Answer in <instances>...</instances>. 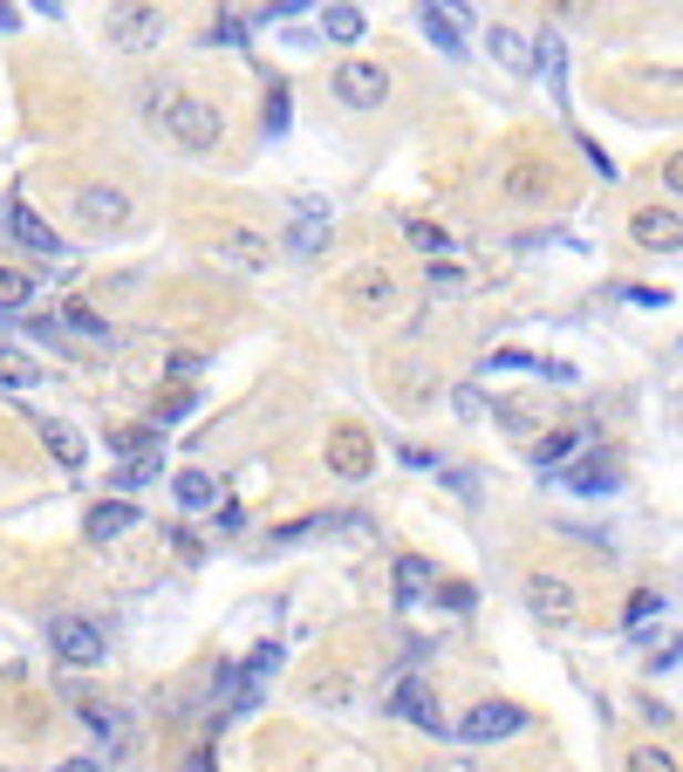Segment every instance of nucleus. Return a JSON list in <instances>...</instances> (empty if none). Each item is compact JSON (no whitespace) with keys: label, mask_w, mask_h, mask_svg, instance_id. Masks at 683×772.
Here are the masks:
<instances>
[{"label":"nucleus","mask_w":683,"mask_h":772,"mask_svg":"<svg viewBox=\"0 0 683 772\" xmlns=\"http://www.w3.org/2000/svg\"><path fill=\"white\" fill-rule=\"evenodd\" d=\"M280 124H288V90L267 96V131H280Z\"/></svg>","instance_id":"c9c22d12"},{"label":"nucleus","mask_w":683,"mask_h":772,"mask_svg":"<svg viewBox=\"0 0 683 772\" xmlns=\"http://www.w3.org/2000/svg\"><path fill=\"white\" fill-rule=\"evenodd\" d=\"M267 254H273V247H267L260 233H247V226H232V233L213 239V260H219V267H247V274H253V267H267Z\"/></svg>","instance_id":"0eeeda50"},{"label":"nucleus","mask_w":683,"mask_h":772,"mask_svg":"<svg viewBox=\"0 0 683 772\" xmlns=\"http://www.w3.org/2000/svg\"><path fill=\"white\" fill-rule=\"evenodd\" d=\"M62 772H96V759H69V765H62Z\"/></svg>","instance_id":"4c0bfd02"},{"label":"nucleus","mask_w":683,"mask_h":772,"mask_svg":"<svg viewBox=\"0 0 683 772\" xmlns=\"http://www.w3.org/2000/svg\"><path fill=\"white\" fill-rule=\"evenodd\" d=\"M75 219L96 226V233L131 226V192L124 185H83V192H75Z\"/></svg>","instance_id":"7ed1b4c3"},{"label":"nucleus","mask_w":683,"mask_h":772,"mask_svg":"<svg viewBox=\"0 0 683 772\" xmlns=\"http://www.w3.org/2000/svg\"><path fill=\"white\" fill-rule=\"evenodd\" d=\"M355 295H363L370 308H390V301H396V288H390V274H363V288H355Z\"/></svg>","instance_id":"cd10ccee"},{"label":"nucleus","mask_w":683,"mask_h":772,"mask_svg":"<svg viewBox=\"0 0 683 772\" xmlns=\"http://www.w3.org/2000/svg\"><path fill=\"white\" fill-rule=\"evenodd\" d=\"M42 444H49V452L62 459V465H83V438H75V424H42Z\"/></svg>","instance_id":"4be33fe9"},{"label":"nucleus","mask_w":683,"mask_h":772,"mask_svg":"<svg viewBox=\"0 0 683 772\" xmlns=\"http://www.w3.org/2000/svg\"><path fill=\"white\" fill-rule=\"evenodd\" d=\"M110 452H116V459H124V465H137V459H157V452H165V431H151V424H137V431H124V438H116V444H110Z\"/></svg>","instance_id":"a211bd4d"},{"label":"nucleus","mask_w":683,"mask_h":772,"mask_svg":"<svg viewBox=\"0 0 683 772\" xmlns=\"http://www.w3.org/2000/svg\"><path fill=\"white\" fill-rule=\"evenodd\" d=\"M28 295H34V280L21 267H0V308H28Z\"/></svg>","instance_id":"b1692460"},{"label":"nucleus","mask_w":683,"mask_h":772,"mask_svg":"<svg viewBox=\"0 0 683 772\" xmlns=\"http://www.w3.org/2000/svg\"><path fill=\"white\" fill-rule=\"evenodd\" d=\"M321 34H329V42H363V8H329L321 14Z\"/></svg>","instance_id":"5701e85b"},{"label":"nucleus","mask_w":683,"mask_h":772,"mask_svg":"<svg viewBox=\"0 0 683 772\" xmlns=\"http://www.w3.org/2000/svg\"><path fill=\"white\" fill-rule=\"evenodd\" d=\"M335 96L349 110H383L390 103V69L383 62H335Z\"/></svg>","instance_id":"f257e3e1"},{"label":"nucleus","mask_w":683,"mask_h":772,"mask_svg":"<svg viewBox=\"0 0 683 772\" xmlns=\"http://www.w3.org/2000/svg\"><path fill=\"white\" fill-rule=\"evenodd\" d=\"M172 493H178V506H185V513H206V506H219V485H213L206 472H178V478H172Z\"/></svg>","instance_id":"2eb2a0df"},{"label":"nucleus","mask_w":683,"mask_h":772,"mask_svg":"<svg viewBox=\"0 0 683 772\" xmlns=\"http://www.w3.org/2000/svg\"><path fill=\"white\" fill-rule=\"evenodd\" d=\"M253 34V21H239V14H226V21H213V42H226V49H239Z\"/></svg>","instance_id":"7c9ffc66"},{"label":"nucleus","mask_w":683,"mask_h":772,"mask_svg":"<svg viewBox=\"0 0 683 772\" xmlns=\"http://www.w3.org/2000/svg\"><path fill=\"white\" fill-rule=\"evenodd\" d=\"M486 49H493L513 75H527V69H534V42H527L519 28H493V34H486Z\"/></svg>","instance_id":"9b49d317"},{"label":"nucleus","mask_w":683,"mask_h":772,"mask_svg":"<svg viewBox=\"0 0 683 772\" xmlns=\"http://www.w3.org/2000/svg\"><path fill=\"white\" fill-rule=\"evenodd\" d=\"M635 247H656V254H676L683 239H676V213H635Z\"/></svg>","instance_id":"1a4fd4ad"},{"label":"nucleus","mask_w":683,"mask_h":772,"mask_svg":"<svg viewBox=\"0 0 683 772\" xmlns=\"http://www.w3.org/2000/svg\"><path fill=\"white\" fill-rule=\"evenodd\" d=\"M8 233L21 239V247H28V254H55V233H49L42 219H34V213L21 206V198H14V206H8Z\"/></svg>","instance_id":"f8f14e48"},{"label":"nucleus","mask_w":683,"mask_h":772,"mask_svg":"<svg viewBox=\"0 0 683 772\" xmlns=\"http://www.w3.org/2000/svg\"><path fill=\"white\" fill-rule=\"evenodd\" d=\"M431 588V560H417V554H404L396 560V601L404 608H417V595Z\"/></svg>","instance_id":"6ab92c4d"},{"label":"nucleus","mask_w":683,"mask_h":772,"mask_svg":"<svg viewBox=\"0 0 683 772\" xmlns=\"http://www.w3.org/2000/svg\"><path fill=\"white\" fill-rule=\"evenodd\" d=\"M656 616H663V595H635L629 601V629H650Z\"/></svg>","instance_id":"c85d7f7f"},{"label":"nucleus","mask_w":683,"mask_h":772,"mask_svg":"<svg viewBox=\"0 0 683 772\" xmlns=\"http://www.w3.org/2000/svg\"><path fill=\"white\" fill-rule=\"evenodd\" d=\"M185 151H213L219 144V110L213 103H172V116H157Z\"/></svg>","instance_id":"20e7f679"},{"label":"nucleus","mask_w":683,"mask_h":772,"mask_svg":"<svg viewBox=\"0 0 683 772\" xmlns=\"http://www.w3.org/2000/svg\"><path fill=\"white\" fill-rule=\"evenodd\" d=\"M575 452H581V431H547V438L534 444V465H540V472H547V465H568Z\"/></svg>","instance_id":"aec40b11"},{"label":"nucleus","mask_w":683,"mask_h":772,"mask_svg":"<svg viewBox=\"0 0 683 772\" xmlns=\"http://www.w3.org/2000/svg\"><path fill=\"white\" fill-rule=\"evenodd\" d=\"M185 772H213V759H206V752H198V759H192V765H185Z\"/></svg>","instance_id":"58836bf2"},{"label":"nucleus","mask_w":683,"mask_h":772,"mask_svg":"<svg viewBox=\"0 0 683 772\" xmlns=\"http://www.w3.org/2000/svg\"><path fill=\"white\" fill-rule=\"evenodd\" d=\"M157 465H165V452H157V459H137V465H124V485H144V478H157Z\"/></svg>","instance_id":"f704fd0d"},{"label":"nucleus","mask_w":683,"mask_h":772,"mask_svg":"<svg viewBox=\"0 0 683 772\" xmlns=\"http://www.w3.org/2000/svg\"><path fill=\"white\" fill-rule=\"evenodd\" d=\"M131 526H137V506L131 500H110V506L90 513V541H116V534H131Z\"/></svg>","instance_id":"4468645a"},{"label":"nucleus","mask_w":683,"mask_h":772,"mask_svg":"<svg viewBox=\"0 0 683 772\" xmlns=\"http://www.w3.org/2000/svg\"><path fill=\"white\" fill-rule=\"evenodd\" d=\"M55 657H62L69 670H96V663H103V636H96V622L62 616V622H55Z\"/></svg>","instance_id":"39448f33"},{"label":"nucleus","mask_w":683,"mask_h":772,"mask_svg":"<svg viewBox=\"0 0 683 772\" xmlns=\"http://www.w3.org/2000/svg\"><path fill=\"white\" fill-rule=\"evenodd\" d=\"M165 42V8H124L110 14V49H151Z\"/></svg>","instance_id":"423d86ee"},{"label":"nucleus","mask_w":683,"mask_h":772,"mask_svg":"<svg viewBox=\"0 0 683 772\" xmlns=\"http://www.w3.org/2000/svg\"><path fill=\"white\" fill-rule=\"evenodd\" d=\"M411 239H417L424 254H445V247H452V233H445V226H411Z\"/></svg>","instance_id":"72a5a7b5"},{"label":"nucleus","mask_w":683,"mask_h":772,"mask_svg":"<svg viewBox=\"0 0 683 772\" xmlns=\"http://www.w3.org/2000/svg\"><path fill=\"white\" fill-rule=\"evenodd\" d=\"M568 485H575V493H609V485H615V472H594V465H581V472H568Z\"/></svg>","instance_id":"2f4dec72"},{"label":"nucleus","mask_w":683,"mask_h":772,"mask_svg":"<svg viewBox=\"0 0 683 772\" xmlns=\"http://www.w3.org/2000/svg\"><path fill=\"white\" fill-rule=\"evenodd\" d=\"M519 731H527L519 704H472L458 718V739H472V745H499V739H519Z\"/></svg>","instance_id":"f03ea898"},{"label":"nucleus","mask_w":683,"mask_h":772,"mask_svg":"<svg viewBox=\"0 0 683 772\" xmlns=\"http://www.w3.org/2000/svg\"><path fill=\"white\" fill-rule=\"evenodd\" d=\"M192 411V390H172V397H157V418H151V431H165L172 418H185Z\"/></svg>","instance_id":"a878e982"},{"label":"nucleus","mask_w":683,"mask_h":772,"mask_svg":"<svg viewBox=\"0 0 683 772\" xmlns=\"http://www.w3.org/2000/svg\"><path fill=\"white\" fill-rule=\"evenodd\" d=\"M486 370H534V377H540L547 362H540V356H527V349H499V356L486 362Z\"/></svg>","instance_id":"bb28decb"},{"label":"nucleus","mask_w":683,"mask_h":772,"mask_svg":"<svg viewBox=\"0 0 683 772\" xmlns=\"http://www.w3.org/2000/svg\"><path fill=\"white\" fill-rule=\"evenodd\" d=\"M69 321H75V329H83L90 342H110V321H103V315H90L83 301H75V308H69Z\"/></svg>","instance_id":"c756f323"},{"label":"nucleus","mask_w":683,"mask_h":772,"mask_svg":"<svg viewBox=\"0 0 683 772\" xmlns=\"http://www.w3.org/2000/svg\"><path fill=\"white\" fill-rule=\"evenodd\" d=\"M424 34H431V42L445 49V55L465 49V42H458V8H424Z\"/></svg>","instance_id":"412c9836"},{"label":"nucleus","mask_w":683,"mask_h":772,"mask_svg":"<svg viewBox=\"0 0 683 772\" xmlns=\"http://www.w3.org/2000/svg\"><path fill=\"white\" fill-rule=\"evenodd\" d=\"M629 772H676V759H670V752H650V745H642V752L629 759Z\"/></svg>","instance_id":"473e14b6"},{"label":"nucleus","mask_w":683,"mask_h":772,"mask_svg":"<svg viewBox=\"0 0 683 772\" xmlns=\"http://www.w3.org/2000/svg\"><path fill=\"white\" fill-rule=\"evenodd\" d=\"M527 601L540 608V616H568V608H575V588L560 581V575H534V581H527Z\"/></svg>","instance_id":"ddd939ff"},{"label":"nucleus","mask_w":683,"mask_h":772,"mask_svg":"<svg viewBox=\"0 0 683 772\" xmlns=\"http://www.w3.org/2000/svg\"><path fill=\"white\" fill-rule=\"evenodd\" d=\"M34 383H42V362L21 349H0V390H34Z\"/></svg>","instance_id":"f3484780"},{"label":"nucleus","mask_w":683,"mask_h":772,"mask_svg":"<svg viewBox=\"0 0 683 772\" xmlns=\"http://www.w3.org/2000/svg\"><path fill=\"white\" fill-rule=\"evenodd\" d=\"M437 595H445V608H472V588H465V581H445Z\"/></svg>","instance_id":"e433bc0d"},{"label":"nucleus","mask_w":683,"mask_h":772,"mask_svg":"<svg viewBox=\"0 0 683 772\" xmlns=\"http://www.w3.org/2000/svg\"><path fill=\"white\" fill-rule=\"evenodd\" d=\"M321 239H329V213H321L314 198H301V219L288 226V247L294 254H321Z\"/></svg>","instance_id":"9d476101"},{"label":"nucleus","mask_w":683,"mask_h":772,"mask_svg":"<svg viewBox=\"0 0 683 772\" xmlns=\"http://www.w3.org/2000/svg\"><path fill=\"white\" fill-rule=\"evenodd\" d=\"M465 288H472V274H465V267H452V260L437 267V260H431V295H465Z\"/></svg>","instance_id":"393cba45"},{"label":"nucleus","mask_w":683,"mask_h":772,"mask_svg":"<svg viewBox=\"0 0 683 772\" xmlns=\"http://www.w3.org/2000/svg\"><path fill=\"white\" fill-rule=\"evenodd\" d=\"M329 465H335L342 478H363V472H370V438H363V431H342V438H335V459H329Z\"/></svg>","instance_id":"dca6fc26"},{"label":"nucleus","mask_w":683,"mask_h":772,"mask_svg":"<svg viewBox=\"0 0 683 772\" xmlns=\"http://www.w3.org/2000/svg\"><path fill=\"white\" fill-rule=\"evenodd\" d=\"M390 711H396V718H411V724H424V731H437V724H445V718H437V698H431V690H424L417 677H404V683L390 690Z\"/></svg>","instance_id":"6e6552de"}]
</instances>
